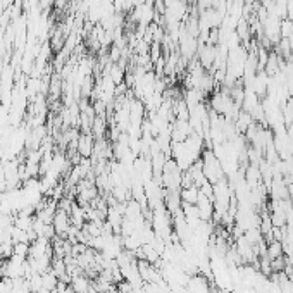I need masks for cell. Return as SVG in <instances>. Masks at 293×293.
Instances as JSON below:
<instances>
[{
	"mask_svg": "<svg viewBox=\"0 0 293 293\" xmlns=\"http://www.w3.org/2000/svg\"><path fill=\"white\" fill-rule=\"evenodd\" d=\"M200 162H202L203 176H206V180L211 185H216L217 181H221L224 178L223 166H221L219 159L216 157L212 150H203V154L200 157Z\"/></svg>",
	"mask_w": 293,
	"mask_h": 293,
	"instance_id": "obj_1",
	"label": "cell"
},
{
	"mask_svg": "<svg viewBox=\"0 0 293 293\" xmlns=\"http://www.w3.org/2000/svg\"><path fill=\"white\" fill-rule=\"evenodd\" d=\"M52 224H54V229H55V235H59L61 238L68 237V231L71 229V216L68 211H64V209H57L55 216H54V221H52Z\"/></svg>",
	"mask_w": 293,
	"mask_h": 293,
	"instance_id": "obj_2",
	"label": "cell"
},
{
	"mask_svg": "<svg viewBox=\"0 0 293 293\" xmlns=\"http://www.w3.org/2000/svg\"><path fill=\"white\" fill-rule=\"evenodd\" d=\"M71 286H73V290L76 293H88L92 288L90 281L83 274H76V276L71 278Z\"/></svg>",
	"mask_w": 293,
	"mask_h": 293,
	"instance_id": "obj_3",
	"label": "cell"
},
{
	"mask_svg": "<svg viewBox=\"0 0 293 293\" xmlns=\"http://www.w3.org/2000/svg\"><path fill=\"white\" fill-rule=\"evenodd\" d=\"M268 257L269 260H274V259H281V257H285V250H283V243L278 242V240H273V242H269L268 245Z\"/></svg>",
	"mask_w": 293,
	"mask_h": 293,
	"instance_id": "obj_4",
	"label": "cell"
},
{
	"mask_svg": "<svg viewBox=\"0 0 293 293\" xmlns=\"http://www.w3.org/2000/svg\"><path fill=\"white\" fill-rule=\"evenodd\" d=\"M92 145H93V140L90 135H83L78 138V150L83 157H88V155L92 154V149H93Z\"/></svg>",
	"mask_w": 293,
	"mask_h": 293,
	"instance_id": "obj_5",
	"label": "cell"
},
{
	"mask_svg": "<svg viewBox=\"0 0 293 293\" xmlns=\"http://www.w3.org/2000/svg\"><path fill=\"white\" fill-rule=\"evenodd\" d=\"M281 112H283V119H285V124L290 126L293 124V100L290 99L285 105H281Z\"/></svg>",
	"mask_w": 293,
	"mask_h": 293,
	"instance_id": "obj_6",
	"label": "cell"
},
{
	"mask_svg": "<svg viewBox=\"0 0 293 293\" xmlns=\"http://www.w3.org/2000/svg\"><path fill=\"white\" fill-rule=\"evenodd\" d=\"M279 33H281V38H290L293 35V21L283 19L281 21V28H279Z\"/></svg>",
	"mask_w": 293,
	"mask_h": 293,
	"instance_id": "obj_7",
	"label": "cell"
},
{
	"mask_svg": "<svg viewBox=\"0 0 293 293\" xmlns=\"http://www.w3.org/2000/svg\"><path fill=\"white\" fill-rule=\"evenodd\" d=\"M14 255L28 257L30 255V243H14Z\"/></svg>",
	"mask_w": 293,
	"mask_h": 293,
	"instance_id": "obj_8",
	"label": "cell"
}]
</instances>
